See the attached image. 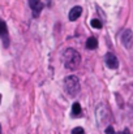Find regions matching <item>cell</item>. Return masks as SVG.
Segmentation results:
<instances>
[{"label":"cell","instance_id":"8992f818","mask_svg":"<svg viewBox=\"0 0 133 134\" xmlns=\"http://www.w3.org/2000/svg\"><path fill=\"white\" fill-rule=\"evenodd\" d=\"M132 39H133V34H132V30L127 29L123 31L121 34V43L125 48H131L132 47Z\"/></svg>","mask_w":133,"mask_h":134},{"label":"cell","instance_id":"9a60e30c","mask_svg":"<svg viewBox=\"0 0 133 134\" xmlns=\"http://www.w3.org/2000/svg\"><path fill=\"white\" fill-rule=\"evenodd\" d=\"M0 134H3V133H1V125H0Z\"/></svg>","mask_w":133,"mask_h":134},{"label":"cell","instance_id":"2e32d148","mask_svg":"<svg viewBox=\"0 0 133 134\" xmlns=\"http://www.w3.org/2000/svg\"><path fill=\"white\" fill-rule=\"evenodd\" d=\"M0 102H1V95H0Z\"/></svg>","mask_w":133,"mask_h":134},{"label":"cell","instance_id":"277c9868","mask_svg":"<svg viewBox=\"0 0 133 134\" xmlns=\"http://www.w3.org/2000/svg\"><path fill=\"white\" fill-rule=\"evenodd\" d=\"M104 63H106V65L110 68V69H116L118 66H119V61H118V57L112 53V52H108V53H106V56H104Z\"/></svg>","mask_w":133,"mask_h":134},{"label":"cell","instance_id":"4fadbf2b","mask_svg":"<svg viewBox=\"0 0 133 134\" xmlns=\"http://www.w3.org/2000/svg\"><path fill=\"white\" fill-rule=\"evenodd\" d=\"M104 133H106V134H116V133H115V130H114V128H112L111 125H108V126L106 128Z\"/></svg>","mask_w":133,"mask_h":134},{"label":"cell","instance_id":"52a82bcc","mask_svg":"<svg viewBox=\"0 0 133 134\" xmlns=\"http://www.w3.org/2000/svg\"><path fill=\"white\" fill-rule=\"evenodd\" d=\"M82 14V8L81 7H73L69 12V20L71 21H76L80 16Z\"/></svg>","mask_w":133,"mask_h":134},{"label":"cell","instance_id":"3957f363","mask_svg":"<svg viewBox=\"0 0 133 134\" xmlns=\"http://www.w3.org/2000/svg\"><path fill=\"white\" fill-rule=\"evenodd\" d=\"M95 119H97V122H98L99 126L110 121V111H108V108L104 104H99L97 107V109H95Z\"/></svg>","mask_w":133,"mask_h":134},{"label":"cell","instance_id":"5bb4252c","mask_svg":"<svg viewBox=\"0 0 133 134\" xmlns=\"http://www.w3.org/2000/svg\"><path fill=\"white\" fill-rule=\"evenodd\" d=\"M123 134H129V130H128V129H127V130H124V132H123Z\"/></svg>","mask_w":133,"mask_h":134},{"label":"cell","instance_id":"9c48e42d","mask_svg":"<svg viewBox=\"0 0 133 134\" xmlns=\"http://www.w3.org/2000/svg\"><path fill=\"white\" fill-rule=\"evenodd\" d=\"M81 115V105H80V103H73V105H72V116L73 117H78Z\"/></svg>","mask_w":133,"mask_h":134},{"label":"cell","instance_id":"30bf717a","mask_svg":"<svg viewBox=\"0 0 133 134\" xmlns=\"http://www.w3.org/2000/svg\"><path fill=\"white\" fill-rule=\"evenodd\" d=\"M8 34V27H7V24L0 20V37H7Z\"/></svg>","mask_w":133,"mask_h":134},{"label":"cell","instance_id":"6da1fadb","mask_svg":"<svg viewBox=\"0 0 133 134\" xmlns=\"http://www.w3.org/2000/svg\"><path fill=\"white\" fill-rule=\"evenodd\" d=\"M63 59H64V66L69 70H75L78 68L80 63H81V56L80 53L73 49V48H67L63 53Z\"/></svg>","mask_w":133,"mask_h":134},{"label":"cell","instance_id":"5b68a950","mask_svg":"<svg viewBox=\"0 0 133 134\" xmlns=\"http://www.w3.org/2000/svg\"><path fill=\"white\" fill-rule=\"evenodd\" d=\"M29 5H30V9L33 12V16L34 17H38L43 9V3L41 0H30L29 1Z\"/></svg>","mask_w":133,"mask_h":134},{"label":"cell","instance_id":"8fae6325","mask_svg":"<svg viewBox=\"0 0 133 134\" xmlns=\"http://www.w3.org/2000/svg\"><path fill=\"white\" fill-rule=\"evenodd\" d=\"M90 24H91V26H93L94 29H102V26H103V25H102V22H100L99 20H97V18L91 20V22H90Z\"/></svg>","mask_w":133,"mask_h":134},{"label":"cell","instance_id":"ba28073f","mask_svg":"<svg viewBox=\"0 0 133 134\" xmlns=\"http://www.w3.org/2000/svg\"><path fill=\"white\" fill-rule=\"evenodd\" d=\"M97 47H98V41L94 37H90L86 41V48L88 49H95Z\"/></svg>","mask_w":133,"mask_h":134},{"label":"cell","instance_id":"7a4b0ae2","mask_svg":"<svg viewBox=\"0 0 133 134\" xmlns=\"http://www.w3.org/2000/svg\"><path fill=\"white\" fill-rule=\"evenodd\" d=\"M64 87H65V91L68 92L69 96H76L78 92H80V80L78 77L76 76H68L64 78Z\"/></svg>","mask_w":133,"mask_h":134},{"label":"cell","instance_id":"7c38bea8","mask_svg":"<svg viewBox=\"0 0 133 134\" xmlns=\"http://www.w3.org/2000/svg\"><path fill=\"white\" fill-rule=\"evenodd\" d=\"M72 134H85V130L81 128V126H77L72 130Z\"/></svg>","mask_w":133,"mask_h":134}]
</instances>
